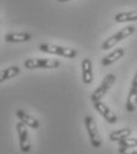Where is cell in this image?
<instances>
[{"label": "cell", "instance_id": "5bb4252c", "mask_svg": "<svg viewBox=\"0 0 137 154\" xmlns=\"http://www.w3.org/2000/svg\"><path fill=\"white\" fill-rule=\"evenodd\" d=\"M116 23H131L137 21V12L136 11H129V12H121L115 16Z\"/></svg>", "mask_w": 137, "mask_h": 154}, {"label": "cell", "instance_id": "277c9868", "mask_svg": "<svg viewBox=\"0 0 137 154\" xmlns=\"http://www.w3.org/2000/svg\"><path fill=\"white\" fill-rule=\"evenodd\" d=\"M84 123H85V128H86V132L89 134V139H90V142H91V146L98 148L102 146V137L99 135L98 132L97 125H96V121L92 116L86 115L84 119Z\"/></svg>", "mask_w": 137, "mask_h": 154}, {"label": "cell", "instance_id": "e0dca14e", "mask_svg": "<svg viewBox=\"0 0 137 154\" xmlns=\"http://www.w3.org/2000/svg\"><path fill=\"white\" fill-rule=\"evenodd\" d=\"M118 152L119 154H137V151H134L131 148H122V147L118 148Z\"/></svg>", "mask_w": 137, "mask_h": 154}, {"label": "cell", "instance_id": "3957f363", "mask_svg": "<svg viewBox=\"0 0 137 154\" xmlns=\"http://www.w3.org/2000/svg\"><path fill=\"white\" fill-rule=\"evenodd\" d=\"M134 32H135V26H133V25L125 26L124 29L119 30L117 33L112 35L111 37H109V38L106 39V40L102 44V49H103V50H109V49L114 48L116 44H118L119 42H122L123 39L128 38V37L131 36Z\"/></svg>", "mask_w": 137, "mask_h": 154}, {"label": "cell", "instance_id": "6da1fadb", "mask_svg": "<svg viewBox=\"0 0 137 154\" xmlns=\"http://www.w3.org/2000/svg\"><path fill=\"white\" fill-rule=\"evenodd\" d=\"M39 50L45 54H51V55H58L61 57L66 58H76L77 57V51L71 48H65L60 45L55 44H49V43H41L39 45Z\"/></svg>", "mask_w": 137, "mask_h": 154}, {"label": "cell", "instance_id": "2e32d148", "mask_svg": "<svg viewBox=\"0 0 137 154\" xmlns=\"http://www.w3.org/2000/svg\"><path fill=\"white\" fill-rule=\"evenodd\" d=\"M118 143H119V147H122V148H135L137 147V139L128 136V137L118 141Z\"/></svg>", "mask_w": 137, "mask_h": 154}, {"label": "cell", "instance_id": "4fadbf2b", "mask_svg": "<svg viewBox=\"0 0 137 154\" xmlns=\"http://www.w3.org/2000/svg\"><path fill=\"white\" fill-rule=\"evenodd\" d=\"M131 133H133V131L130 128H122V129H117V131L111 132L110 135H109V139L112 142H118V141H121V140L130 136Z\"/></svg>", "mask_w": 137, "mask_h": 154}, {"label": "cell", "instance_id": "d6986e66", "mask_svg": "<svg viewBox=\"0 0 137 154\" xmlns=\"http://www.w3.org/2000/svg\"><path fill=\"white\" fill-rule=\"evenodd\" d=\"M136 106H137V95H136Z\"/></svg>", "mask_w": 137, "mask_h": 154}, {"label": "cell", "instance_id": "52a82bcc", "mask_svg": "<svg viewBox=\"0 0 137 154\" xmlns=\"http://www.w3.org/2000/svg\"><path fill=\"white\" fill-rule=\"evenodd\" d=\"M94 107H95V109L97 110L98 113L105 119L106 122H109V123H111V125H114V123L117 122V120H118L117 115H116L106 104H104L102 101L94 102Z\"/></svg>", "mask_w": 137, "mask_h": 154}, {"label": "cell", "instance_id": "ac0fdd59", "mask_svg": "<svg viewBox=\"0 0 137 154\" xmlns=\"http://www.w3.org/2000/svg\"><path fill=\"white\" fill-rule=\"evenodd\" d=\"M59 2H64V1H71V0H57Z\"/></svg>", "mask_w": 137, "mask_h": 154}, {"label": "cell", "instance_id": "7c38bea8", "mask_svg": "<svg viewBox=\"0 0 137 154\" xmlns=\"http://www.w3.org/2000/svg\"><path fill=\"white\" fill-rule=\"evenodd\" d=\"M32 36L27 32H17V33H7L5 36V40L7 43H24L28 42Z\"/></svg>", "mask_w": 137, "mask_h": 154}, {"label": "cell", "instance_id": "ba28073f", "mask_svg": "<svg viewBox=\"0 0 137 154\" xmlns=\"http://www.w3.org/2000/svg\"><path fill=\"white\" fill-rule=\"evenodd\" d=\"M82 79L84 84H91L94 81V71H92V62L89 58H84L82 60Z\"/></svg>", "mask_w": 137, "mask_h": 154}, {"label": "cell", "instance_id": "7a4b0ae2", "mask_svg": "<svg viewBox=\"0 0 137 154\" xmlns=\"http://www.w3.org/2000/svg\"><path fill=\"white\" fill-rule=\"evenodd\" d=\"M26 69H57L60 66V62L57 59L45 58H30L24 62Z\"/></svg>", "mask_w": 137, "mask_h": 154}, {"label": "cell", "instance_id": "8fae6325", "mask_svg": "<svg viewBox=\"0 0 137 154\" xmlns=\"http://www.w3.org/2000/svg\"><path fill=\"white\" fill-rule=\"evenodd\" d=\"M123 56H124V50L121 49V48H119V49H116V50H114L111 54H109L108 56H105V57L102 59V65H103V66H109V65L114 64L115 62L119 60Z\"/></svg>", "mask_w": 137, "mask_h": 154}, {"label": "cell", "instance_id": "30bf717a", "mask_svg": "<svg viewBox=\"0 0 137 154\" xmlns=\"http://www.w3.org/2000/svg\"><path fill=\"white\" fill-rule=\"evenodd\" d=\"M16 116L19 119L20 122H22V123L26 125L27 127H30V128H32V129H37V128H39V126H40L39 121H38L37 119H34L33 116H31L30 114L25 113L24 110L18 109V110L16 112Z\"/></svg>", "mask_w": 137, "mask_h": 154}, {"label": "cell", "instance_id": "8992f818", "mask_svg": "<svg viewBox=\"0 0 137 154\" xmlns=\"http://www.w3.org/2000/svg\"><path fill=\"white\" fill-rule=\"evenodd\" d=\"M17 133L19 136V145L21 152L28 153L31 151V143H30V136H28L26 125H24L22 122L17 123Z\"/></svg>", "mask_w": 137, "mask_h": 154}, {"label": "cell", "instance_id": "5b68a950", "mask_svg": "<svg viewBox=\"0 0 137 154\" xmlns=\"http://www.w3.org/2000/svg\"><path fill=\"white\" fill-rule=\"evenodd\" d=\"M116 81V75L115 74H108L105 78L102 81V83L99 84L97 89L92 93L91 95V101L92 102H97V101H102V98L106 95V93L109 91V89L114 85Z\"/></svg>", "mask_w": 137, "mask_h": 154}, {"label": "cell", "instance_id": "9c48e42d", "mask_svg": "<svg viewBox=\"0 0 137 154\" xmlns=\"http://www.w3.org/2000/svg\"><path fill=\"white\" fill-rule=\"evenodd\" d=\"M136 95H137V71L134 76L133 83H131V88L129 91V95L127 98V110L128 112H135L136 109Z\"/></svg>", "mask_w": 137, "mask_h": 154}, {"label": "cell", "instance_id": "9a60e30c", "mask_svg": "<svg viewBox=\"0 0 137 154\" xmlns=\"http://www.w3.org/2000/svg\"><path fill=\"white\" fill-rule=\"evenodd\" d=\"M20 72V69L18 66H8L7 69H4L0 71V83L10 79V78H13V77L18 76Z\"/></svg>", "mask_w": 137, "mask_h": 154}]
</instances>
